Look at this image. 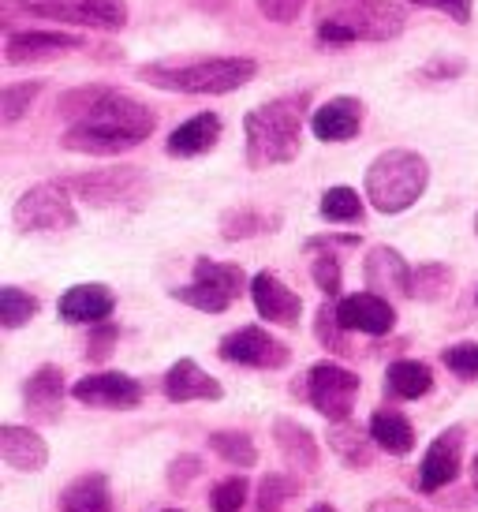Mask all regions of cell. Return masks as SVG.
Instances as JSON below:
<instances>
[{"label":"cell","mask_w":478,"mask_h":512,"mask_svg":"<svg viewBox=\"0 0 478 512\" xmlns=\"http://www.w3.org/2000/svg\"><path fill=\"white\" fill-rule=\"evenodd\" d=\"M60 113L71 120L64 131V150L71 154L116 157L146 143L157 128V116L150 105H142L131 94L109 90V86H83L60 98Z\"/></svg>","instance_id":"obj_1"},{"label":"cell","mask_w":478,"mask_h":512,"mask_svg":"<svg viewBox=\"0 0 478 512\" xmlns=\"http://www.w3.org/2000/svg\"><path fill=\"white\" fill-rule=\"evenodd\" d=\"M310 94H284L266 105H258L247 113L243 131H247V161L251 169H269V165H284L296 161L299 146H303V116H307Z\"/></svg>","instance_id":"obj_2"},{"label":"cell","mask_w":478,"mask_h":512,"mask_svg":"<svg viewBox=\"0 0 478 512\" xmlns=\"http://www.w3.org/2000/svg\"><path fill=\"white\" fill-rule=\"evenodd\" d=\"M258 72L251 57H202V60H161L139 68L157 90H180V94H232L247 86Z\"/></svg>","instance_id":"obj_3"},{"label":"cell","mask_w":478,"mask_h":512,"mask_svg":"<svg viewBox=\"0 0 478 512\" xmlns=\"http://www.w3.org/2000/svg\"><path fill=\"white\" fill-rule=\"evenodd\" d=\"M430 184V165L415 150H385L366 169V199L381 214H404Z\"/></svg>","instance_id":"obj_4"},{"label":"cell","mask_w":478,"mask_h":512,"mask_svg":"<svg viewBox=\"0 0 478 512\" xmlns=\"http://www.w3.org/2000/svg\"><path fill=\"white\" fill-rule=\"evenodd\" d=\"M247 288V273L232 266V262H210V258H198L195 262V281L187 288H172V299H180L187 307L206 314L228 311Z\"/></svg>","instance_id":"obj_5"},{"label":"cell","mask_w":478,"mask_h":512,"mask_svg":"<svg viewBox=\"0 0 478 512\" xmlns=\"http://www.w3.org/2000/svg\"><path fill=\"white\" fill-rule=\"evenodd\" d=\"M68 187L83 202L98 206V210H139L142 202L150 199V184L139 169H101L86 172V176H71Z\"/></svg>","instance_id":"obj_6"},{"label":"cell","mask_w":478,"mask_h":512,"mask_svg":"<svg viewBox=\"0 0 478 512\" xmlns=\"http://www.w3.org/2000/svg\"><path fill=\"white\" fill-rule=\"evenodd\" d=\"M400 30H404V19L389 4H352V8H344L340 15H333V19L318 23V42L348 45V42H359V38L385 42V38H396Z\"/></svg>","instance_id":"obj_7"},{"label":"cell","mask_w":478,"mask_h":512,"mask_svg":"<svg viewBox=\"0 0 478 512\" xmlns=\"http://www.w3.org/2000/svg\"><path fill=\"white\" fill-rule=\"evenodd\" d=\"M68 184H34L19 195L12 221L19 232H68L79 225Z\"/></svg>","instance_id":"obj_8"},{"label":"cell","mask_w":478,"mask_h":512,"mask_svg":"<svg viewBox=\"0 0 478 512\" xmlns=\"http://www.w3.org/2000/svg\"><path fill=\"white\" fill-rule=\"evenodd\" d=\"M19 8L27 15H38V19L94 30H120L127 23L124 0H19Z\"/></svg>","instance_id":"obj_9"},{"label":"cell","mask_w":478,"mask_h":512,"mask_svg":"<svg viewBox=\"0 0 478 512\" xmlns=\"http://www.w3.org/2000/svg\"><path fill=\"white\" fill-rule=\"evenodd\" d=\"M359 389H363L359 374L348 367H340V363H329V359H325V363H314L307 374L310 404H314L329 423H340V419L352 415Z\"/></svg>","instance_id":"obj_10"},{"label":"cell","mask_w":478,"mask_h":512,"mask_svg":"<svg viewBox=\"0 0 478 512\" xmlns=\"http://www.w3.org/2000/svg\"><path fill=\"white\" fill-rule=\"evenodd\" d=\"M217 352H221L225 363H239V367H254V370H281L292 359L288 344L269 337L266 329L258 326H243L236 333H228L225 341L217 344Z\"/></svg>","instance_id":"obj_11"},{"label":"cell","mask_w":478,"mask_h":512,"mask_svg":"<svg viewBox=\"0 0 478 512\" xmlns=\"http://www.w3.org/2000/svg\"><path fill=\"white\" fill-rule=\"evenodd\" d=\"M71 397L90 408H109V412H131L142 404V382L120 370H105V374H86L71 385Z\"/></svg>","instance_id":"obj_12"},{"label":"cell","mask_w":478,"mask_h":512,"mask_svg":"<svg viewBox=\"0 0 478 512\" xmlns=\"http://www.w3.org/2000/svg\"><path fill=\"white\" fill-rule=\"evenodd\" d=\"M460 460H464V427L441 430L419 464V490L422 494H437L441 486H449L460 475Z\"/></svg>","instance_id":"obj_13"},{"label":"cell","mask_w":478,"mask_h":512,"mask_svg":"<svg viewBox=\"0 0 478 512\" xmlns=\"http://www.w3.org/2000/svg\"><path fill=\"white\" fill-rule=\"evenodd\" d=\"M337 318L348 333H366V337H385L396 326L393 303L378 292H355L337 303Z\"/></svg>","instance_id":"obj_14"},{"label":"cell","mask_w":478,"mask_h":512,"mask_svg":"<svg viewBox=\"0 0 478 512\" xmlns=\"http://www.w3.org/2000/svg\"><path fill=\"white\" fill-rule=\"evenodd\" d=\"M363 277L366 288L378 292L385 299H411V281H415V270L400 258V251L393 247H374L363 262Z\"/></svg>","instance_id":"obj_15"},{"label":"cell","mask_w":478,"mask_h":512,"mask_svg":"<svg viewBox=\"0 0 478 512\" xmlns=\"http://www.w3.org/2000/svg\"><path fill=\"white\" fill-rule=\"evenodd\" d=\"M251 299L266 322H277V326H299L303 299L284 285L277 273H269V270L258 273V277L251 281Z\"/></svg>","instance_id":"obj_16"},{"label":"cell","mask_w":478,"mask_h":512,"mask_svg":"<svg viewBox=\"0 0 478 512\" xmlns=\"http://www.w3.org/2000/svg\"><path fill=\"white\" fill-rule=\"evenodd\" d=\"M68 49H83V38L64 34V30H19V34H8V42H4L8 64L57 57V53H68Z\"/></svg>","instance_id":"obj_17"},{"label":"cell","mask_w":478,"mask_h":512,"mask_svg":"<svg viewBox=\"0 0 478 512\" xmlns=\"http://www.w3.org/2000/svg\"><path fill=\"white\" fill-rule=\"evenodd\" d=\"M363 128V101L355 98H333L322 109L310 113V131L322 143H348Z\"/></svg>","instance_id":"obj_18"},{"label":"cell","mask_w":478,"mask_h":512,"mask_svg":"<svg viewBox=\"0 0 478 512\" xmlns=\"http://www.w3.org/2000/svg\"><path fill=\"white\" fill-rule=\"evenodd\" d=\"M23 404L38 423H57L64 408V370L45 363L27 378L23 385Z\"/></svg>","instance_id":"obj_19"},{"label":"cell","mask_w":478,"mask_h":512,"mask_svg":"<svg viewBox=\"0 0 478 512\" xmlns=\"http://www.w3.org/2000/svg\"><path fill=\"white\" fill-rule=\"evenodd\" d=\"M116 307V296L105 285H75L60 296V318L71 326H98Z\"/></svg>","instance_id":"obj_20"},{"label":"cell","mask_w":478,"mask_h":512,"mask_svg":"<svg viewBox=\"0 0 478 512\" xmlns=\"http://www.w3.org/2000/svg\"><path fill=\"white\" fill-rule=\"evenodd\" d=\"M165 397L172 404H187V400H221L225 397V389L221 382L206 374V370L198 367L195 359H180V363H172L169 374H165Z\"/></svg>","instance_id":"obj_21"},{"label":"cell","mask_w":478,"mask_h":512,"mask_svg":"<svg viewBox=\"0 0 478 512\" xmlns=\"http://www.w3.org/2000/svg\"><path fill=\"white\" fill-rule=\"evenodd\" d=\"M0 460L15 471H42L49 464V445L30 427H0Z\"/></svg>","instance_id":"obj_22"},{"label":"cell","mask_w":478,"mask_h":512,"mask_svg":"<svg viewBox=\"0 0 478 512\" xmlns=\"http://www.w3.org/2000/svg\"><path fill=\"white\" fill-rule=\"evenodd\" d=\"M221 139V116L217 113H198L191 120H183L180 128L169 135V150L172 157H198V154H210L213 146Z\"/></svg>","instance_id":"obj_23"},{"label":"cell","mask_w":478,"mask_h":512,"mask_svg":"<svg viewBox=\"0 0 478 512\" xmlns=\"http://www.w3.org/2000/svg\"><path fill=\"white\" fill-rule=\"evenodd\" d=\"M273 441H277V449H281L284 464H292L296 471H307V475H314L318 471V460H322V453H318V441H314V434H310L307 427H299L296 419H277L273 423Z\"/></svg>","instance_id":"obj_24"},{"label":"cell","mask_w":478,"mask_h":512,"mask_svg":"<svg viewBox=\"0 0 478 512\" xmlns=\"http://www.w3.org/2000/svg\"><path fill=\"white\" fill-rule=\"evenodd\" d=\"M60 512H113V490L101 471L79 475L75 483L64 486L60 494Z\"/></svg>","instance_id":"obj_25"},{"label":"cell","mask_w":478,"mask_h":512,"mask_svg":"<svg viewBox=\"0 0 478 512\" xmlns=\"http://www.w3.org/2000/svg\"><path fill=\"white\" fill-rule=\"evenodd\" d=\"M374 445L378 441L370 438V430H359L355 423L340 419L329 427V449L348 464V468H370L374 464Z\"/></svg>","instance_id":"obj_26"},{"label":"cell","mask_w":478,"mask_h":512,"mask_svg":"<svg viewBox=\"0 0 478 512\" xmlns=\"http://www.w3.org/2000/svg\"><path fill=\"white\" fill-rule=\"evenodd\" d=\"M370 438L378 441V449L393 456H408L415 449V427H411L408 419L393 408H381V412L370 415Z\"/></svg>","instance_id":"obj_27"},{"label":"cell","mask_w":478,"mask_h":512,"mask_svg":"<svg viewBox=\"0 0 478 512\" xmlns=\"http://www.w3.org/2000/svg\"><path fill=\"white\" fill-rule=\"evenodd\" d=\"M281 228V217L266 214L258 206H232L221 214V236L225 240H251V236H266V232H277Z\"/></svg>","instance_id":"obj_28"},{"label":"cell","mask_w":478,"mask_h":512,"mask_svg":"<svg viewBox=\"0 0 478 512\" xmlns=\"http://www.w3.org/2000/svg\"><path fill=\"white\" fill-rule=\"evenodd\" d=\"M430 385H434V374H430V367L419 363V359H396L393 367H389V374H385V389L400 400L426 397Z\"/></svg>","instance_id":"obj_29"},{"label":"cell","mask_w":478,"mask_h":512,"mask_svg":"<svg viewBox=\"0 0 478 512\" xmlns=\"http://www.w3.org/2000/svg\"><path fill=\"white\" fill-rule=\"evenodd\" d=\"M210 449L221 456L225 464H236V468H251V464H258V449H254L251 434H243V430H213Z\"/></svg>","instance_id":"obj_30"},{"label":"cell","mask_w":478,"mask_h":512,"mask_svg":"<svg viewBox=\"0 0 478 512\" xmlns=\"http://www.w3.org/2000/svg\"><path fill=\"white\" fill-rule=\"evenodd\" d=\"M38 296H30V292H23V288L15 285H4L0 288V322H4V329H19L27 326L30 318L38 314Z\"/></svg>","instance_id":"obj_31"},{"label":"cell","mask_w":478,"mask_h":512,"mask_svg":"<svg viewBox=\"0 0 478 512\" xmlns=\"http://www.w3.org/2000/svg\"><path fill=\"white\" fill-rule=\"evenodd\" d=\"M325 221H363V199L352 187H329L322 195Z\"/></svg>","instance_id":"obj_32"},{"label":"cell","mask_w":478,"mask_h":512,"mask_svg":"<svg viewBox=\"0 0 478 512\" xmlns=\"http://www.w3.org/2000/svg\"><path fill=\"white\" fill-rule=\"evenodd\" d=\"M299 490V483L292 475H281V471H269L266 479L258 483V512H281L284 501Z\"/></svg>","instance_id":"obj_33"},{"label":"cell","mask_w":478,"mask_h":512,"mask_svg":"<svg viewBox=\"0 0 478 512\" xmlns=\"http://www.w3.org/2000/svg\"><path fill=\"white\" fill-rule=\"evenodd\" d=\"M452 288V273L449 266H441V262H426L415 270V281H411V296L419 299H441L445 292Z\"/></svg>","instance_id":"obj_34"},{"label":"cell","mask_w":478,"mask_h":512,"mask_svg":"<svg viewBox=\"0 0 478 512\" xmlns=\"http://www.w3.org/2000/svg\"><path fill=\"white\" fill-rule=\"evenodd\" d=\"M42 94V83L30 79V83H12L0 90V113H4V124H15L19 116L30 109V101Z\"/></svg>","instance_id":"obj_35"},{"label":"cell","mask_w":478,"mask_h":512,"mask_svg":"<svg viewBox=\"0 0 478 512\" xmlns=\"http://www.w3.org/2000/svg\"><path fill=\"white\" fill-rule=\"evenodd\" d=\"M314 333H318V341L329 348V352H340V356H348L352 352V344H348V329L340 326L337 318V307H329V303H322L318 307V318H314Z\"/></svg>","instance_id":"obj_36"},{"label":"cell","mask_w":478,"mask_h":512,"mask_svg":"<svg viewBox=\"0 0 478 512\" xmlns=\"http://www.w3.org/2000/svg\"><path fill=\"white\" fill-rule=\"evenodd\" d=\"M247 479L243 475H232V479H225V483L213 486L210 494V509L213 512H239L243 509V501H247Z\"/></svg>","instance_id":"obj_37"},{"label":"cell","mask_w":478,"mask_h":512,"mask_svg":"<svg viewBox=\"0 0 478 512\" xmlns=\"http://www.w3.org/2000/svg\"><path fill=\"white\" fill-rule=\"evenodd\" d=\"M441 363H445L452 374H460V378H478V344L475 341L449 344V348L441 352Z\"/></svg>","instance_id":"obj_38"},{"label":"cell","mask_w":478,"mask_h":512,"mask_svg":"<svg viewBox=\"0 0 478 512\" xmlns=\"http://www.w3.org/2000/svg\"><path fill=\"white\" fill-rule=\"evenodd\" d=\"M310 277H314V285L322 288L325 296H337V292H340V262H337V255H318V258H314Z\"/></svg>","instance_id":"obj_39"},{"label":"cell","mask_w":478,"mask_h":512,"mask_svg":"<svg viewBox=\"0 0 478 512\" xmlns=\"http://www.w3.org/2000/svg\"><path fill=\"white\" fill-rule=\"evenodd\" d=\"M116 326H109V322H98L94 326V333H90V344H86V359H94V363H101V359L113 356V344H116Z\"/></svg>","instance_id":"obj_40"},{"label":"cell","mask_w":478,"mask_h":512,"mask_svg":"<svg viewBox=\"0 0 478 512\" xmlns=\"http://www.w3.org/2000/svg\"><path fill=\"white\" fill-rule=\"evenodd\" d=\"M303 8H307V0H258V12L266 15L269 23H292Z\"/></svg>","instance_id":"obj_41"},{"label":"cell","mask_w":478,"mask_h":512,"mask_svg":"<svg viewBox=\"0 0 478 512\" xmlns=\"http://www.w3.org/2000/svg\"><path fill=\"white\" fill-rule=\"evenodd\" d=\"M419 8H434V12L449 15L452 23H467L471 19V0H411Z\"/></svg>","instance_id":"obj_42"},{"label":"cell","mask_w":478,"mask_h":512,"mask_svg":"<svg viewBox=\"0 0 478 512\" xmlns=\"http://www.w3.org/2000/svg\"><path fill=\"white\" fill-rule=\"evenodd\" d=\"M202 471V464H198L195 456H180V460H172V471H169V483L172 486H183L191 475H198Z\"/></svg>","instance_id":"obj_43"},{"label":"cell","mask_w":478,"mask_h":512,"mask_svg":"<svg viewBox=\"0 0 478 512\" xmlns=\"http://www.w3.org/2000/svg\"><path fill=\"white\" fill-rule=\"evenodd\" d=\"M366 512H426V509H419V505H411L404 498H381V501H370Z\"/></svg>","instance_id":"obj_44"},{"label":"cell","mask_w":478,"mask_h":512,"mask_svg":"<svg viewBox=\"0 0 478 512\" xmlns=\"http://www.w3.org/2000/svg\"><path fill=\"white\" fill-rule=\"evenodd\" d=\"M460 72H464V60H452V64L449 60H434L422 75H430V79H434V75H460Z\"/></svg>","instance_id":"obj_45"},{"label":"cell","mask_w":478,"mask_h":512,"mask_svg":"<svg viewBox=\"0 0 478 512\" xmlns=\"http://www.w3.org/2000/svg\"><path fill=\"white\" fill-rule=\"evenodd\" d=\"M359 236H322V240H310L307 247L310 251H318V247H355Z\"/></svg>","instance_id":"obj_46"},{"label":"cell","mask_w":478,"mask_h":512,"mask_svg":"<svg viewBox=\"0 0 478 512\" xmlns=\"http://www.w3.org/2000/svg\"><path fill=\"white\" fill-rule=\"evenodd\" d=\"M471 479H475V490H478V453H475V460H471Z\"/></svg>","instance_id":"obj_47"},{"label":"cell","mask_w":478,"mask_h":512,"mask_svg":"<svg viewBox=\"0 0 478 512\" xmlns=\"http://www.w3.org/2000/svg\"><path fill=\"white\" fill-rule=\"evenodd\" d=\"M310 512H337V509H333V505H325V501H322V505H314Z\"/></svg>","instance_id":"obj_48"},{"label":"cell","mask_w":478,"mask_h":512,"mask_svg":"<svg viewBox=\"0 0 478 512\" xmlns=\"http://www.w3.org/2000/svg\"><path fill=\"white\" fill-rule=\"evenodd\" d=\"M165 512H180V509H165Z\"/></svg>","instance_id":"obj_49"},{"label":"cell","mask_w":478,"mask_h":512,"mask_svg":"<svg viewBox=\"0 0 478 512\" xmlns=\"http://www.w3.org/2000/svg\"><path fill=\"white\" fill-rule=\"evenodd\" d=\"M475 232H478V217H475Z\"/></svg>","instance_id":"obj_50"},{"label":"cell","mask_w":478,"mask_h":512,"mask_svg":"<svg viewBox=\"0 0 478 512\" xmlns=\"http://www.w3.org/2000/svg\"><path fill=\"white\" fill-rule=\"evenodd\" d=\"M475 303H478V292H475Z\"/></svg>","instance_id":"obj_51"}]
</instances>
